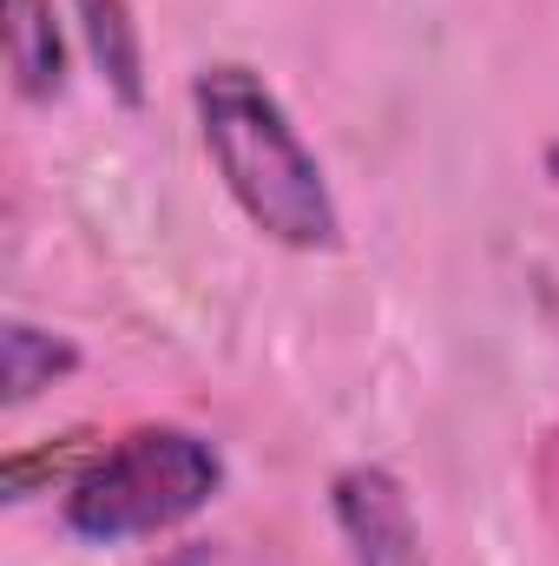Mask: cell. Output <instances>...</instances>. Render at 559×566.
<instances>
[{
	"mask_svg": "<svg viewBox=\"0 0 559 566\" xmlns=\"http://www.w3.org/2000/svg\"><path fill=\"white\" fill-rule=\"evenodd\" d=\"M191 106H198L204 151L224 191L238 198V211L289 251H329L342 231L336 198L323 185L316 151L296 139L289 113L277 106V93L251 66H204L191 80Z\"/></svg>",
	"mask_w": 559,
	"mask_h": 566,
	"instance_id": "6da1fadb",
	"label": "cell"
},
{
	"mask_svg": "<svg viewBox=\"0 0 559 566\" xmlns=\"http://www.w3.org/2000/svg\"><path fill=\"white\" fill-rule=\"evenodd\" d=\"M224 481V461L191 428H133L66 494V527L86 541H139L191 521Z\"/></svg>",
	"mask_w": 559,
	"mask_h": 566,
	"instance_id": "7a4b0ae2",
	"label": "cell"
},
{
	"mask_svg": "<svg viewBox=\"0 0 559 566\" xmlns=\"http://www.w3.org/2000/svg\"><path fill=\"white\" fill-rule=\"evenodd\" d=\"M329 507H336V527L349 541V566H428L409 488L389 468H376V461L342 468L329 481Z\"/></svg>",
	"mask_w": 559,
	"mask_h": 566,
	"instance_id": "3957f363",
	"label": "cell"
},
{
	"mask_svg": "<svg viewBox=\"0 0 559 566\" xmlns=\"http://www.w3.org/2000/svg\"><path fill=\"white\" fill-rule=\"evenodd\" d=\"M7 60H13V86L27 99H53L60 93L66 46H60V27H53L46 0H7Z\"/></svg>",
	"mask_w": 559,
	"mask_h": 566,
	"instance_id": "277c9868",
	"label": "cell"
},
{
	"mask_svg": "<svg viewBox=\"0 0 559 566\" xmlns=\"http://www.w3.org/2000/svg\"><path fill=\"white\" fill-rule=\"evenodd\" d=\"M80 13V33L93 46V66L106 73V86L139 106L145 99V60H139V27H133V7L126 0H73Z\"/></svg>",
	"mask_w": 559,
	"mask_h": 566,
	"instance_id": "5b68a950",
	"label": "cell"
},
{
	"mask_svg": "<svg viewBox=\"0 0 559 566\" xmlns=\"http://www.w3.org/2000/svg\"><path fill=\"white\" fill-rule=\"evenodd\" d=\"M80 356L66 336L33 329V323H7V402H33L40 389H53V376H66Z\"/></svg>",
	"mask_w": 559,
	"mask_h": 566,
	"instance_id": "8992f818",
	"label": "cell"
},
{
	"mask_svg": "<svg viewBox=\"0 0 559 566\" xmlns=\"http://www.w3.org/2000/svg\"><path fill=\"white\" fill-rule=\"evenodd\" d=\"M547 178L559 185V145H547Z\"/></svg>",
	"mask_w": 559,
	"mask_h": 566,
	"instance_id": "52a82bcc",
	"label": "cell"
}]
</instances>
